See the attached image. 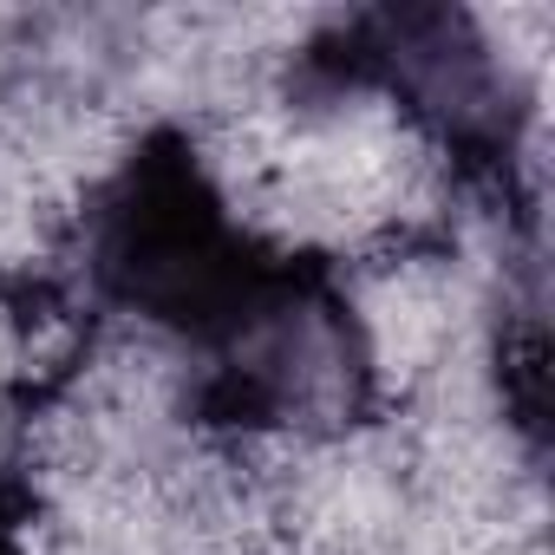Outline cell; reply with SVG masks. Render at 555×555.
<instances>
[{"instance_id":"7a4b0ae2","label":"cell","mask_w":555,"mask_h":555,"mask_svg":"<svg viewBox=\"0 0 555 555\" xmlns=\"http://www.w3.org/2000/svg\"><path fill=\"white\" fill-rule=\"evenodd\" d=\"M0 555H27V548H21V522H14L8 509H0Z\"/></svg>"},{"instance_id":"6da1fadb","label":"cell","mask_w":555,"mask_h":555,"mask_svg":"<svg viewBox=\"0 0 555 555\" xmlns=\"http://www.w3.org/2000/svg\"><path fill=\"white\" fill-rule=\"evenodd\" d=\"M99 282L196 347L255 340L288 301V268L229 222L183 144L144 151L112 190L99 216Z\"/></svg>"}]
</instances>
